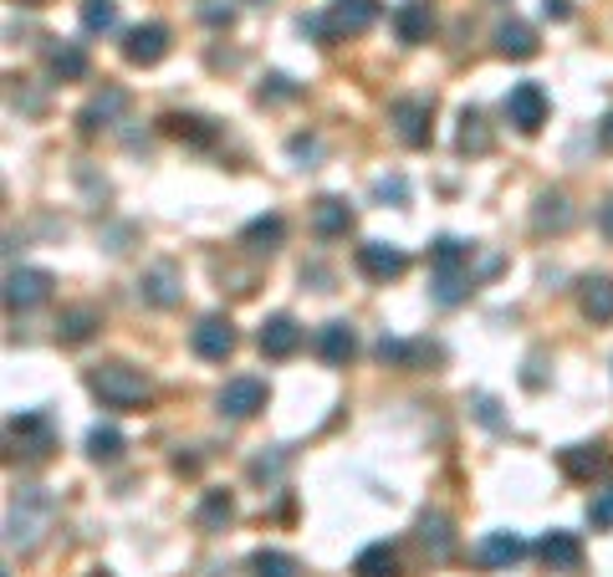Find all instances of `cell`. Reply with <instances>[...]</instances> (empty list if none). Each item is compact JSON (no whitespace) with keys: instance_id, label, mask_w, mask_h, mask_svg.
Returning <instances> with one entry per match:
<instances>
[{"instance_id":"11","label":"cell","mask_w":613,"mask_h":577,"mask_svg":"<svg viewBox=\"0 0 613 577\" xmlns=\"http://www.w3.org/2000/svg\"><path fill=\"white\" fill-rule=\"evenodd\" d=\"M359 271L363 276H374V282H394V276H405L409 271V256L389 240H363L359 246Z\"/></svg>"},{"instance_id":"26","label":"cell","mask_w":613,"mask_h":577,"mask_svg":"<svg viewBox=\"0 0 613 577\" xmlns=\"http://www.w3.org/2000/svg\"><path fill=\"white\" fill-rule=\"evenodd\" d=\"M46 67H52V77H57V82H82V77H88V52H82V46H72V42H61V46H52V52H46Z\"/></svg>"},{"instance_id":"28","label":"cell","mask_w":613,"mask_h":577,"mask_svg":"<svg viewBox=\"0 0 613 577\" xmlns=\"http://www.w3.org/2000/svg\"><path fill=\"white\" fill-rule=\"evenodd\" d=\"M195 521H200V532H225V527L236 521V501H230V490H205Z\"/></svg>"},{"instance_id":"30","label":"cell","mask_w":613,"mask_h":577,"mask_svg":"<svg viewBox=\"0 0 613 577\" xmlns=\"http://www.w3.org/2000/svg\"><path fill=\"white\" fill-rule=\"evenodd\" d=\"M240 240L251 246V251H276L286 240V220L282 215H261V220H251L246 230H240Z\"/></svg>"},{"instance_id":"33","label":"cell","mask_w":613,"mask_h":577,"mask_svg":"<svg viewBox=\"0 0 613 577\" xmlns=\"http://www.w3.org/2000/svg\"><path fill=\"white\" fill-rule=\"evenodd\" d=\"M491 148V128L480 118L476 108H465L461 113V154H486Z\"/></svg>"},{"instance_id":"22","label":"cell","mask_w":613,"mask_h":577,"mask_svg":"<svg viewBox=\"0 0 613 577\" xmlns=\"http://www.w3.org/2000/svg\"><path fill=\"white\" fill-rule=\"evenodd\" d=\"M419 547L430 552V563H445L450 552H455V532H450L445 511H424L419 517Z\"/></svg>"},{"instance_id":"10","label":"cell","mask_w":613,"mask_h":577,"mask_svg":"<svg viewBox=\"0 0 613 577\" xmlns=\"http://www.w3.org/2000/svg\"><path fill=\"white\" fill-rule=\"evenodd\" d=\"M169 52V26L164 21H149V26H134L123 36V61H134V67H154V61H164Z\"/></svg>"},{"instance_id":"20","label":"cell","mask_w":613,"mask_h":577,"mask_svg":"<svg viewBox=\"0 0 613 577\" xmlns=\"http://www.w3.org/2000/svg\"><path fill=\"white\" fill-rule=\"evenodd\" d=\"M313 230L322 240H338L353 230V210H348V200H338V194H322L313 205Z\"/></svg>"},{"instance_id":"9","label":"cell","mask_w":613,"mask_h":577,"mask_svg":"<svg viewBox=\"0 0 613 577\" xmlns=\"http://www.w3.org/2000/svg\"><path fill=\"white\" fill-rule=\"evenodd\" d=\"M52 271H36V267H15L11 276H5V307L11 312H31L36 302H46L52 296Z\"/></svg>"},{"instance_id":"14","label":"cell","mask_w":613,"mask_h":577,"mask_svg":"<svg viewBox=\"0 0 613 577\" xmlns=\"http://www.w3.org/2000/svg\"><path fill=\"white\" fill-rule=\"evenodd\" d=\"M123 113H128V92H123V88H103L88 108H82V113H77V128H82V134H98V128H113Z\"/></svg>"},{"instance_id":"46","label":"cell","mask_w":613,"mask_h":577,"mask_svg":"<svg viewBox=\"0 0 613 577\" xmlns=\"http://www.w3.org/2000/svg\"><path fill=\"white\" fill-rule=\"evenodd\" d=\"M92 577H107V573H92Z\"/></svg>"},{"instance_id":"21","label":"cell","mask_w":613,"mask_h":577,"mask_svg":"<svg viewBox=\"0 0 613 577\" xmlns=\"http://www.w3.org/2000/svg\"><path fill=\"white\" fill-rule=\"evenodd\" d=\"M353 353H359V332H353L348 323H328L322 332H317V358H322V363L343 369Z\"/></svg>"},{"instance_id":"27","label":"cell","mask_w":613,"mask_h":577,"mask_svg":"<svg viewBox=\"0 0 613 577\" xmlns=\"http://www.w3.org/2000/svg\"><path fill=\"white\" fill-rule=\"evenodd\" d=\"M353 577H399V552L389 542H374L353 557Z\"/></svg>"},{"instance_id":"44","label":"cell","mask_w":613,"mask_h":577,"mask_svg":"<svg viewBox=\"0 0 613 577\" xmlns=\"http://www.w3.org/2000/svg\"><path fill=\"white\" fill-rule=\"evenodd\" d=\"M174 471H184V475H195V471H200V460H195V455H180V460H174Z\"/></svg>"},{"instance_id":"38","label":"cell","mask_w":613,"mask_h":577,"mask_svg":"<svg viewBox=\"0 0 613 577\" xmlns=\"http://www.w3.org/2000/svg\"><path fill=\"white\" fill-rule=\"evenodd\" d=\"M261 98H297V88H292V77H266V88H261Z\"/></svg>"},{"instance_id":"6","label":"cell","mask_w":613,"mask_h":577,"mask_svg":"<svg viewBox=\"0 0 613 577\" xmlns=\"http://www.w3.org/2000/svg\"><path fill=\"white\" fill-rule=\"evenodd\" d=\"M266 399H271L266 384L246 373V378H230V384L215 394V409H220L225 419H256L261 409H266Z\"/></svg>"},{"instance_id":"3","label":"cell","mask_w":613,"mask_h":577,"mask_svg":"<svg viewBox=\"0 0 613 577\" xmlns=\"http://www.w3.org/2000/svg\"><path fill=\"white\" fill-rule=\"evenodd\" d=\"M88 388L103 399V409H144L154 399V384L134 363H103V369H92Z\"/></svg>"},{"instance_id":"8","label":"cell","mask_w":613,"mask_h":577,"mask_svg":"<svg viewBox=\"0 0 613 577\" xmlns=\"http://www.w3.org/2000/svg\"><path fill=\"white\" fill-rule=\"evenodd\" d=\"M507 118L516 123V134H542V123H547V92L537 82H516L507 92Z\"/></svg>"},{"instance_id":"5","label":"cell","mask_w":613,"mask_h":577,"mask_svg":"<svg viewBox=\"0 0 613 577\" xmlns=\"http://www.w3.org/2000/svg\"><path fill=\"white\" fill-rule=\"evenodd\" d=\"M5 434H11V444L21 450L26 460H52V450H57V430H52V419L46 415H15L11 425H5Z\"/></svg>"},{"instance_id":"7","label":"cell","mask_w":613,"mask_h":577,"mask_svg":"<svg viewBox=\"0 0 613 577\" xmlns=\"http://www.w3.org/2000/svg\"><path fill=\"white\" fill-rule=\"evenodd\" d=\"M190 348H195L205 363H225V358L236 353V323L220 317V312H209V317L195 323V332H190Z\"/></svg>"},{"instance_id":"23","label":"cell","mask_w":613,"mask_h":577,"mask_svg":"<svg viewBox=\"0 0 613 577\" xmlns=\"http://www.w3.org/2000/svg\"><path fill=\"white\" fill-rule=\"evenodd\" d=\"M394 31H399V42H405V46L430 42V31H434L430 5H424V0H405V5L394 11Z\"/></svg>"},{"instance_id":"42","label":"cell","mask_w":613,"mask_h":577,"mask_svg":"<svg viewBox=\"0 0 613 577\" xmlns=\"http://www.w3.org/2000/svg\"><path fill=\"white\" fill-rule=\"evenodd\" d=\"M599 230L613 240V200H603V210H599Z\"/></svg>"},{"instance_id":"12","label":"cell","mask_w":613,"mask_h":577,"mask_svg":"<svg viewBox=\"0 0 613 577\" xmlns=\"http://www.w3.org/2000/svg\"><path fill=\"white\" fill-rule=\"evenodd\" d=\"M389 118H394V128H399V138H405L409 148H424V144H430L434 108L424 103V98H399V103L389 108Z\"/></svg>"},{"instance_id":"25","label":"cell","mask_w":613,"mask_h":577,"mask_svg":"<svg viewBox=\"0 0 613 577\" xmlns=\"http://www.w3.org/2000/svg\"><path fill=\"white\" fill-rule=\"evenodd\" d=\"M578 307L588 323H613V276H588L578 286Z\"/></svg>"},{"instance_id":"15","label":"cell","mask_w":613,"mask_h":577,"mask_svg":"<svg viewBox=\"0 0 613 577\" xmlns=\"http://www.w3.org/2000/svg\"><path fill=\"white\" fill-rule=\"evenodd\" d=\"M256 342H261V353H266V358H292L302 348L297 317H286V312L266 317V323H261V332H256Z\"/></svg>"},{"instance_id":"36","label":"cell","mask_w":613,"mask_h":577,"mask_svg":"<svg viewBox=\"0 0 613 577\" xmlns=\"http://www.w3.org/2000/svg\"><path fill=\"white\" fill-rule=\"evenodd\" d=\"M88 455L98 460V465H113V460L123 455V434L113 430V425H98V430L88 434Z\"/></svg>"},{"instance_id":"45","label":"cell","mask_w":613,"mask_h":577,"mask_svg":"<svg viewBox=\"0 0 613 577\" xmlns=\"http://www.w3.org/2000/svg\"><path fill=\"white\" fill-rule=\"evenodd\" d=\"M26 5H42V0H26Z\"/></svg>"},{"instance_id":"43","label":"cell","mask_w":613,"mask_h":577,"mask_svg":"<svg viewBox=\"0 0 613 577\" xmlns=\"http://www.w3.org/2000/svg\"><path fill=\"white\" fill-rule=\"evenodd\" d=\"M599 144H603V148H609V154H613V113H609V118L599 123Z\"/></svg>"},{"instance_id":"29","label":"cell","mask_w":613,"mask_h":577,"mask_svg":"<svg viewBox=\"0 0 613 577\" xmlns=\"http://www.w3.org/2000/svg\"><path fill=\"white\" fill-rule=\"evenodd\" d=\"M98 327H103V317H98L92 307H72V312H61L57 338L67 342V348H82V342H88L92 332H98Z\"/></svg>"},{"instance_id":"17","label":"cell","mask_w":613,"mask_h":577,"mask_svg":"<svg viewBox=\"0 0 613 577\" xmlns=\"http://www.w3.org/2000/svg\"><path fill=\"white\" fill-rule=\"evenodd\" d=\"M374 358L378 363H389V369H419V363H434L440 348H430V342H405V338H378Z\"/></svg>"},{"instance_id":"41","label":"cell","mask_w":613,"mask_h":577,"mask_svg":"<svg viewBox=\"0 0 613 577\" xmlns=\"http://www.w3.org/2000/svg\"><path fill=\"white\" fill-rule=\"evenodd\" d=\"M205 21L209 26H230V5H205Z\"/></svg>"},{"instance_id":"18","label":"cell","mask_w":613,"mask_h":577,"mask_svg":"<svg viewBox=\"0 0 613 577\" xmlns=\"http://www.w3.org/2000/svg\"><path fill=\"white\" fill-rule=\"evenodd\" d=\"M557 460H563V475L568 480H599L609 471V450L603 444H568Z\"/></svg>"},{"instance_id":"31","label":"cell","mask_w":613,"mask_h":577,"mask_svg":"<svg viewBox=\"0 0 613 577\" xmlns=\"http://www.w3.org/2000/svg\"><path fill=\"white\" fill-rule=\"evenodd\" d=\"M159 123H164L169 138H184V144H200V148L215 144V128H209L205 118H190V113H164Z\"/></svg>"},{"instance_id":"19","label":"cell","mask_w":613,"mask_h":577,"mask_svg":"<svg viewBox=\"0 0 613 577\" xmlns=\"http://www.w3.org/2000/svg\"><path fill=\"white\" fill-rule=\"evenodd\" d=\"M522 557H526V542H522L516 532H491V536H486V542L476 547V563H480V567H491V573H496V567H516Z\"/></svg>"},{"instance_id":"34","label":"cell","mask_w":613,"mask_h":577,"mask_svg":"<svg viewBox=\"0 0 613 577\" xmlns=\"http://www.w3.org/2000/svg\"><path fill=\"white\" fill-rule=\"evenodd\" d=\"M118 26V0H82V31L103 36Z\"/></svg>"},{"instance_id":"40","label":"cell","mask_w":613,"mask_h":577,"mask_svg":"<svg viewBox=\"0 0 613 577\" xmlns=\"http://www.w3.org/2000/svg\"><path fill=\"white\" fill-rule=\"evenodd\" d=\"M542 11L553 15V21H568V15H572V5H568V0H542Z\"/></svg>"},{"instance_id":"2","label":"cell","mask_w":613,"mask_h":577,"mask_svg":"<svg viewBox=\"0 0 613 577\" xmlns=\"http://www.w3.org/2000/svg\"><path fill=\"white\" fill-rule=\"evenodd\" d=\"M430 267H434V302L440 307H461L470 296V246L455 236H440L430 246Z\"/></svg>"},{"instance_id":"39","label":"cell","mask_w":613,"mask_h":577,"mask_svg":"<svg viewBox=\"0 0 613 577\" xmlns=\"http://www.w3.org/2000/svg\"><path fill=\"white\" fill-rule=\"evenodd\" d=\"M378 200H405V179H378Z\"/></svg>"},{"instance_id":"13","label":"cell","mask_w":613,"mask_h":577,"mask_svg":"<svg viewBox=\"0 0 613 577\" xmlns=\"http://www.w3.org/2000/svg\"><path fill=\"white\" fill-rule=\"evenodd\" d=\"M138 296L149 302V307H180V271H174V261H159V267H149L144 276H138Z\"/></svg>"},{"instance_id":"35","label":"cell","mask_w":613,"mask_h":577,"mask_svg":"<svg viewBox=\"0 0 613 577\" xmlns=\"http://www.w3.org/2000/svg\"><path fill=\"white\" fill-rule=\"evenodd\" d=\"M297 557L292 552H256L251 557V577H297Z\"/></svg>"},{"instance_id":"1","label":"cell","mask_w":613,"mask_h":577,"mask_svg":"<svg viewBox=\"0 0 613 577\" xmlns=\"http://www.w3.org/2000/svg\"><path fill=\"white\" fill-rule=\"evenodd\" d=\"M52 517H57V501L46 496V490L36 486H21L11 496V511H5V542H11V552H31L36 542H42V532L52 527Z\"/></svg>"},{"instance_id":"16","label":"cell","mask_w":613,"mask_h":577,"mask_svg":"<svg viewBox=\"0 0 613 577\" xmlns=\"http://www.w3.org/2000/svg\"><path fill=\"white\" fill-rule=\"evenodd\" d=\"M537 557L553 573H578L583 567V542H578V532H547L537 542Z\"/></svg>"},{"instance_id":"4","label":"cell","mask_w":613,"mask_h":577,"mask_svg":"<svg viewBox=\"0 0 613 577\" xmlns=\"http://www.w3.org/2000/svg\"><path fill=\"white\" fill-rule=\"evenodd\" d=\"M378 21V0H332L328 15H302V31L317 36L322 46L348 42V36H363V31Z\"/></svg>"},{"instance_id":"24","label":"cell","mask_w":613,"mask_h":577,"mask_svg":"<svg viewBox=\"0 0 613 577\" xmlns=\"http://www.w3.org/2000/svg\"><path fill=\"white\" fill-rule=\"evenodd\" d=\"M496 52L511 61L537 57V31L526 26V21H501V26H496Z\"/></svg>"},{"instance_id":"37","label":"cell","mask_w":613,"mask_h":577,"mask_svg":"<svg viewBox=\"0 0 613 577\" xmlns=\"http://www.w3.org/2000/svg\"><path fill=\"white\" fill-rule=\"evenodd\" d=\"M588 527H593V532H613V480L603 490H593V501H588Z\"/></svg>"},{"instance_id":"32","label":"cell","mask_w":613,"mask_h":577,"mask_svg":"<svg viewBox=\"0 0 613 577\" xmlns=\"http://www.w3.org/2000/svg\"><path fill=\"white\" fill-rule=\"evenodd\" d=\"M532 220H537L542 236H547V230H568V225H572L568 194H542V200H537V215H532Z\"/></svg>"}]
</instances>
